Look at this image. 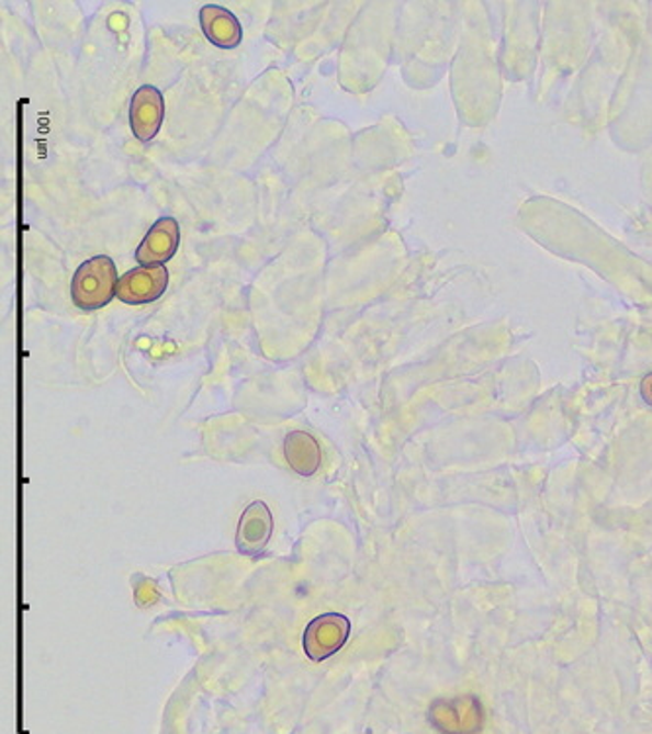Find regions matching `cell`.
I'll return each mask as SVG.
<instances>
[{
    "instance_id": "1",
    "label": "cell",
    "mask_w": 652,
    "mask_h": 734,
    "mask_svg": "<svg viewBox=\"0 0 652 734\" xmlns=\"http://www.w3.org/2000/svg\"><path fill=\"white\" fill-rule=\"evenodd\" d=\"M119 271L109 255H97L77 269L71 282L72 304L82 312L109 306L119 291Z\"/></svg>"
},
{
    "instance_id": "2",
    "label": "cell",
    "mask_w": 652,
    "mask_h": 734,
    "mask_svg": "<svg viewBox=\"0 0 652 734\" xmlns=\"http://www.w3.org/2000/svg\"><path fill=\"white\" fill-rule=\"evenodd\" d=\"M351 635V621L344 613H322L310 621L302 646L312 662H324L344 648Z\"/></svg>"
},
{
    "instance_id": "3",
    "label": "cell",
    "mask_w": 652,
    "mask_h": 734,
    "mask_svg": "<svg viewBox=\"0 0 652 734\" xmlns=\"http://www.w3.org/2000/svg\"><path fill=\"white\" fill-rule=\"evenodd\" d=\"M429 723L441 734H479L484 725V711L474 696L437 699L429 708Z\"/></svg>"
},
{
    "instance_id": "4",
    "label": "cell",
    "mask_w": 652,
    "mask_h": 734,
    "mask_svg": "<svg viewBox=\"0 0 652 734\" xmlns=\"http://www.w3.org/2000/svg\"><path fill=\"white\" fill-rule=\"evenodd\" d=\"M169 286L167 267H136L120 276L116 298L130 306H144L161 298Z\"/></svg>"
},
{
    "instance_id": "5",
    "label": "cell",
    "mask_w": 652,
    "mask_h": 734,
    "mask_svg": "<svg viewBox=\"0 0 652 734\" xmlns=\"http://www.w3.org/2000/svg\"><path fill=\"white\" fill-rule=\"evenodd\" d=\"M181 244L179 222L165 216L155 222L145 234L142 244L137 245L136 261L139 267H165L169 263Z\"/></svg>"
},
{
    "instance_id": "6",
    "label": "cell",
    "mask_w": 652,
    "mask_h": 734,
    "mask_svg": "<svg viewBox=\"0 0 652 734\" xmlns=\"http://www.w3.org/2000/svg\"><path fill=\"white\" fill-rule=\"evenodd\" d=\"M164 92L151 84L139 87L130 102V127L142 144L151 142L164 124Z\"/></svg>"
},
{
    "instance_id": "7",
    "label": "cell",
    "mask_w": 652,
    "mask_h": 734,
    "mask_svg": "<svg viewBox=\"0 0 652 734\" xmlns=\"http://www.w3.org/2000/svg\"><path fill=\"white\" fill-rule=\"evenodd\" d=\"M272 529H274V519H272L269 506L261 499L251 501L244 509L239 523H237V551L245 556H257L263 553L265 546L271 541Z\"/></svg>"
},
{
    "instance_id": "8",
    "label": "cell",
    "mask_w": 652,
    "mask_h": 734,
    "mask_svg": "<svg viewBox=\"0 0 652 734\" xmlns=\"http://www.w3.org/2000/svg\"><path fill=\"white\" fill-rule=\"evenodd\" d=\"M200 27L210 44L220 49H236L244 39V30L236 14L217 4L200 9Z\"/></svg>"
},
{
    "instance_id": "9",
    "label": "cell",
    "mask_w": 652,
    "mask_h": 734,
    "mask_svg": "<svg viewBox=\"0 0 652 734\" xmlns=\"http://www.w3.org/2000/svg\"><path fill=\"white\" fill-rule=\"evenodd\" d=\"M282 451L290 468L304 478L314 476L322 466V447L316 437L306 431H290L282 444Z\"/></svg>"
},
{
    "instance_id": "10",
    "label": "cell",
    "mask_w": 652,
    "mask_h": 734,
    "mask_svg": "<svg viewBox=\"0 0 652 734\" xmlns=\"http://www.w3.org/2000/svg\"><path fill=\"white\" fill-rule=\"evenodd\" d=\"M641 394H643V399L652 406V372L644 376L643 382H641Z\"/></svg>"
}]
</instances>
